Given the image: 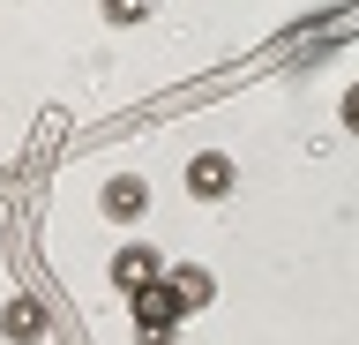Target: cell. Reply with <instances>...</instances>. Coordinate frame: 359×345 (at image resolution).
I'll list each match as a JSON object with an SVG mask.
<instances>
[{"instance_id": "5", "label": "cell", "mask_w": 359, "mask_h": 345, "mask_svg": "<svg viewBox=\"0 0 359 345\" xmlns=\"http://www.w3.org/2000/svg\"><path fill=\"white\" fill-rule=\"evenodd\" d=\"M157 278H165V263H157V248H142V240H128V248L112 255V285H120V293H142Z\"/></svg>"}, {"instance_id": "2", "label": "cell", "mask_w": 359, "mask_h": 345, "mask_svg": "<svg viewBox=\"0 0 359 345\" xmlns=\"http://www.w3.org/2000/svg\"><path fill=\"white\" fill-rule=\"evenodd\" d=\"M180 181H187V195H202V203H224V195H232V181H240V165L224 158V150H195Z\"/></svg>"}, {"instance_id": "4", "label": "cell", "mask_w": 359, "mask_h": 345, "mask_svg": "<svg viewBox=\"0 0 359 345\" xmlns=\"http://www.w3.org/2000/svg\"><path fill=\"white\" fill-rule=\"evenodd\" d=\"M45 330H53V315H45V300H38V293L0 300V338H8V345H38Z\"/></svg>"}, {"instance_id": "3", "label": "cell", "mask_w": 359, "mask_h": 345, "mask_svg": "<svg viewBox=\"0 0 359 345\" xmlns=\"http://www.w3.org/2000/svg\"><path fill=\"white\" fill-rule=\"evenodd\" d=\"M97 210H105L112 226H135V218L150 210V181H142V173H112V181L97 188Z\"/></svg>"}, {"instance_id": "1", "label": "cell", "mask_w": 359, "mask_h": 345, "mask_svg": "<svg viewBox=\"0 0 359 345\" xmlns=\"http://www.w3.org/2000/svg\"><path fill=\"white\" fill-rule=\"evenodd\" d=\"M128 308H135V323H142V345H172L180 300H172V285H165V278H157V285H142V293H128Z\"/></svg>"}, {"instance_id": "8", "label": "cell", "mask_w": 359, "mask_h": 345, "mask_svg": "<svg viewBox=\"0 0 359 345\" xmlns=\"http://www.w3.org/2000/svg\"><path fill=\"white\" fill-rule=\"evenodd\" d=\"M344 128H352V136H359V83H352V91H344Z\"/></svg>"}, {"instance_id": "7", "label": "cell", "mask_w": 359, "mask_h": 345, "mask_svg": "<svg viewBox=\"0 0 359 345\" xmlns=\"http://www.w3.org/2000/svg\"><path fill=\"white\" fill-rule=\"evenodd\" d=\"M97 8H105V23H112V30H135V23H150L157 0H97Z\"/></svg>"}, {"instance_id": "6", "label": "cell", "mask_w": 359, "mask_h": 345, "mask_svg": "<svg viewBox=\"0 0 359 345\" xmlns=\"http://www.w3.org/2000/svg\"><path fill=\"white\" fill-rule=\"evenodd\" d=\"M165 285H172V300H180V315H202L210 300H217V278L202 271V263H172L165 271Z\"/></svg>"}]
</instances>
